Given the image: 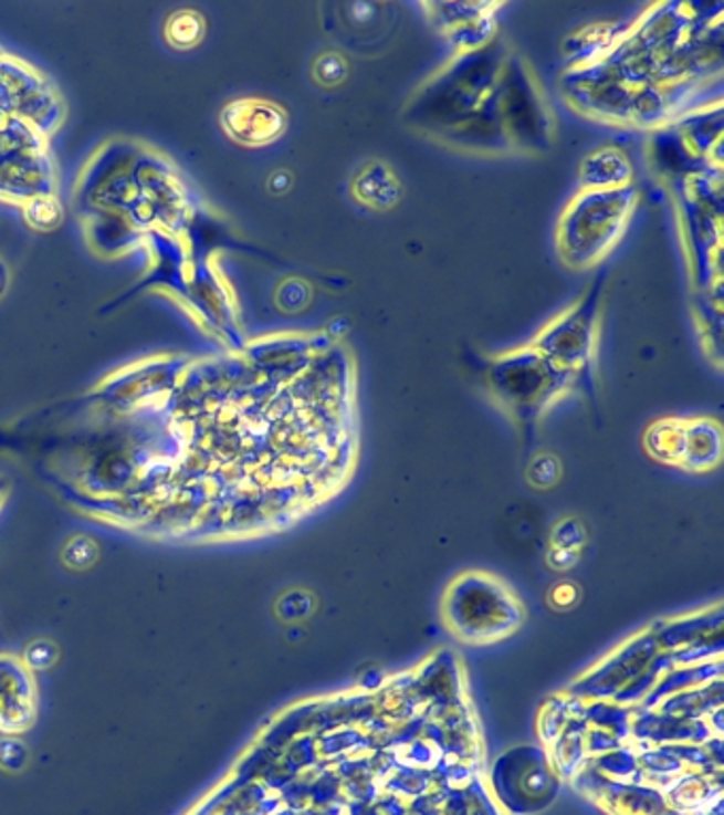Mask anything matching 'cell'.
<instances>
[{"label": "cell", "mask_w": 724, "mask_h": 815, "mask_svg": "<svg viewBox=\"0 0 724 815\" xmlns=\"http://www.w3.org/2000/svg\"><path fill=\"white\" fill-rule=\"evenodd\" d=\"M430 20L451 41L457 55L489 48L497 32L500 2H436L423 4Z\"/></svg>", "instance_id": "6"}, {"label": "cell", "mask_w": 724, "mask_h": 815, "mask_svg": "<svg viewBox=\"0 0 724 815\" xmlns=\"http://www.w3.org/2000/svg\"><path fill=\"white\" fill-rule=\"evenodd\" d=\"M486 383L502 406L518 417H537L567 394L576 378L525 344L493 355L486 366Z\"/></svg>", "instance_id": "4"}, {"label": "cell", "mask_w": 724, "mask_h": 815, "mask_svg": "<svg viewBox=\"0 0 724 815\" xmlns=\"http://www.w3.org/2000/svg\"><path fill=\"white\" fill-rule=\"evenodd\" d=\"M313 77L323 87H338L349 77V62L338 52H323L313 64Z\"/></svg>", "instance_id": "13"}, {"label": "cell", "mask_w": 724, "mask_h": 815, "mask_svg": "<svg viewBox=\"0 0 724 815\" xmlns=\"http://www.w3.org/2000/svg\"><path fill=\"white\" fill-rule=\"evenodd\" d=\"M721 13L703 18L693 4H652L631 22L617 48L597 64L565 71V98L597 122L668 128L710 103L721 83Z\"/></svg>", "instance_id": "1"}, {"label": "cell", "mask_w": 724, "mask_h": 815, "mask_svg": "<svg viewBox=\"0 0 724 815\" xmlns=\"http://www.w3.org/2000/svg\"><path fill=\"white\" fill-rule=\"evenodd\" d=\"M633 184V164L618 147L590 151L578 170V189H618Z\"/></svg>", "instance_id": "11"}, {"label": "cell", "mask_w": 724, "mask_h": 815, "mask_svg": "<svg viewBox=\"0 0 724 815\" xmlns=\"http://www.w3.org/2000/svg\"><path fill=\"white\" fill-rule=\"evenodd\" d=\"M506 60L493 43L481 52L455 55L406 108L408 122L465 149L510 151L500 124Z\"/></svg>", "instance_id": "2"}, {"label": "cell", "mask_w": 724, "mask_h": 815, "mask_svg": "<svg viewBox=\"0 0 724 815\" xmlns=\"http://www.w3.org/2000/svg\"><path fill=\"white\" fill-rule=\"evenodd\" d=\"M640 189H578L555 230V249L565 268L585 272L604 262L625 237L638 209Z\"/></svg>", "instance_id": "3"}, {"label": "cell", "mask_w": 724, "mask_h": 815, "mask_svg": "<svg viewBox=\"0 0 724 815\" xmlns=\"http://www.w3.org/2000/svg\"><path fill=\"white\" fill-rule=\"evenodd\" d=\"M353 198L366 209L385 212L391 211L402 200V184L385 161L364 164L350 181Z\"/></svg>", "instance_id": "9"}, {"label": "cell", "mask_w": 724, "mask_h": 815, "mask_svg": "<svg viewBox=\"0 0 724 815\" xmlns=\"http://www.w3.org/2000/svg\"><path fill=\"white\" fill-rule=\"evenodd\" d=\"M294 184L292 175L287 170H276L272 177H270L269 187L270 191L274 194H285L290 187Z\"/></svg>", "instance_id": "16"}, {"label": "cell", "mask_w": 724, "mask_h": 815, "mask_svg": "<svg viewBox=\"0 0 724 815\" xmlns=\"http://www.w3.org/2000/svg\"><path fill=\"white\" fill-rule=\"evenodd\" d=\"M204 34V20L193 11H179L166 22V39L170 45L186 50L196 45Z\"/></svg>", "instance_id": "12"}, {"label": "cell", "mask_w": 724, "mask_h": 815, "mask_svg": "<svg viewBox=\"0 0 724 815\" xmlns=\"http://www.w3.org/2000/svg\"><path fill=\"white\" fill-rule=\"evenodd\" d=\"M604 290L606 276L601 274L571 306L548 321L529 343L550 364L564 369L576 380L585 376L595 362Z\"/></svg>", "instance_id": "5"}, {"label": "cell", "mask_w": 724, "mask_h": 815, "mask_svg": "<svg viewBox=\"0 0 724 815\" xmlns=\"http://www.w3.org/2000/svg\"><path fill=\"white\" fill-rule=\"evenodd\" d=\"M4 500H7V484L0 480V510L4 505Z\"/></svg>", "instance_id": "17"}, {"label": "cell", "mask_w": 724, "mask_h": 815, "mask_svg": "<svg viewBox=\"0 0 724 815\" xmlns=\"http://www.w3.org/2000/svg\"><path fill=\"white\" fill-rule=\"evenodd\" d=\"M39 718V685L24 658L0 652V733L18 736Z\"/></svg>", "instance_id": "7"}, {"label": "cell", "mask_w": 724, "mask_h": 815, "mask_svg": "<svg viewBox=\"0 0 724 815\" xmlns=\"http://www.w3.org/2000/svg\"><path fill=\"white\" fill-rule=\"evenodd\" d=\"M24 662L32 671H39V669H48L52 667L55 660V648L48 641H36V644H30L27 652H24Z\"/></svg>", "instance_id": "15"}, {"label": "cell", "mask_w": 724, "mask_h": 815, "mask_svg": "<svg viewBox=\"0 0 724 815\" xmlns=\"http://www.w3.org/2000/svg\"><path fill=\"white\" fill-rule=\"evenodd\" d=\"M723 433L714 419H684V442L680 468L707 472L721 463Z\"/></svg>", "instance_id": "10"}, {"label": "cell", "mask_w": 724, "mask_h": 815, "mask_svg": "<svg viewBox=\"0 0 724 815\" xmlns=\"http://www.w3.org/2000/svg\"><path fill=\"white\" fill-rule=\"evenodd\" d=\"M223 126L242 145L262 147L287 130V113L269 101H237L223 111Z\"/></svg>", "instance_id": "8"}, {"label": "cell", "mask_w": 724, "mask_h": 815, "mask_svg": "<svg viewBox=\"0 0 724 815\" xmlns=\"http://www.w3.org/2000/svg\"><path fill=\"white\" fill-rule=\"evenodd\" d=\"M98 556V551L94 546V542L85 535H77L75 540H71L64 548V563L69 567H75V570H83V567H90Z\"/></svg>", "instance_id": "14"}]
</instances>
